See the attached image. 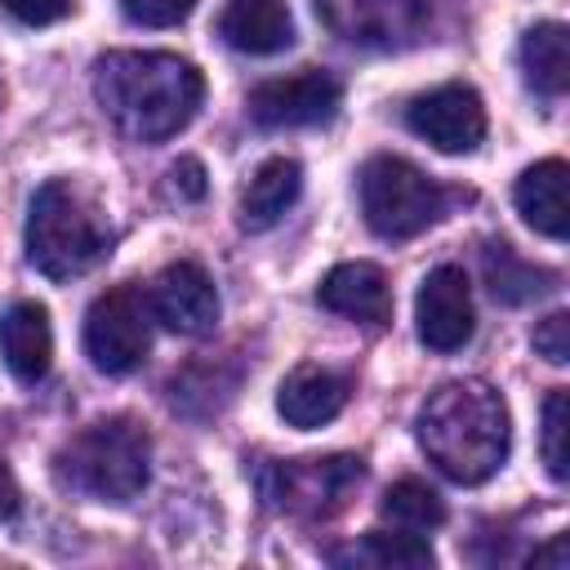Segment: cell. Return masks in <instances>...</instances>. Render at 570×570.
Wrapping results in <instances>:
<instances>
[{"instance_id":"cell-1","label":"cell","mask_w":570,"mask_h":570,"mask_svg":"<svg viewBox=\"0 0 570 570\" xmlns=\"http://www.w3.org/2000/svg\"><path fill=\"white\" fill-rule=\"evenodd\" d=\"M94 98L129 142H165L200 111L205 76L165 49H111L94 62Z\"/></svg>"},{"instance_id":"cell-2","label":"cell","mask_w":570,"mask_h":570,"mask_svg":"<svg viewBox=\"0 0 570 570\" xmlns=\"http://www.w3.org/2000/svg\"><path fill=\"white\" fill-rule=\"evenodd\" d=\"M419 445L459 485L490 481L512 445V423L503 396L481 379L441 383L419 410Z\"/></svg>"},{"instance_id":"cell-3","label":"cell","mask_w":570,"mask_h":570,"mask_svg":"<svg viewBox=\"0 0 570 570\" xmlns=\"http://www.w3.org/2000/svg\"><path fill=\"white\" fill-rule=\"evenodd\" d=\"M147 459L151 441L134 419H98L80 428L53 459V472L67 490L102 499V503H129L147 485Z\"/></svg>"},{"instance_id":"cell-4","label":"cell","mask_w":570,"mask_h":570,"mask_svg":"<svg viewBox=\"0 0 570 570\" xmlns=\"http://www.w3.org/2000/svg\"><path fill=\"white\" fill-rule=\"evenodd\" d=\"M107 254V232L67 178L36 187L27 209V263L49 281H71Z\"/></svg>"},{"instance_id":"cell-5","label":"cell","mask_w":570,"mask_h":570,"mask_svg":"<svg viewBox=\"0 0 570 570\" xmlns=\"http://www.w3.org/2000/svg\"><path fill=\"white\" fill-rule=\"evenodd\" d=\"M365 227L383 240H410L445 214V191L401 156H370L356 178Z\"/></svg>"},{"instance_id":"cell-6","label":"cell","mask_w":570,"mask_h":570,"mask_svg":"<svg viewBox=\"0 0 570 570\" xmlns=\"http://www.w3.org/2000/svg\"><path fill=\"white\" fill-rule=\"evenodd\" d=\"M151 347V303L134 285L98 294L85 312V356L102 374H129Z\"/></svg>"},{"instance_id":"cell-7","label":"cell","mask_w":570,"mask_h":570,"mask_svg":"<svg viewBox=\"0 0 570 570\" xmlns=\"http://www.w3.org/2000/svg\"><path fill=\"white\" fill-rule=\"evenodd\" d=\"M365 463L352 454H330V459H285L263 472V499L276 512L294 517H330L347 503V494L361 485Z\"/></svg>"},{"instance_id":"cell-8","label":"cell","mask_w":570,"mask_h":570,"mask_svg":"<svg viewBox=\"0 0 570 570\" xmlns=\"http://www.w3.org/2000/svg\"><path fill=\"white\" fill-rule=\"evenodd\" d=\"M338 102H343V85L330 71L307 67V71L254 85L245 107H249V120L263 129H298V125L330 120L338 111Z\"/></svg>"},{"instance_id":"cell-9","label":"cell","mask_w":570,"mask_h":570,"mask_svg":"<svg viewBox=\"0 0 570 570\" xmlns=\"http://www.w3.org/2000/svg\"><path fill=\"white\" fill-rule=\"evenodd\" d=\"M405 125L445 156H468L485 138V102L472 85H436L405 107Z\"/></svg>"},{"instance_id":"cell-10","label":"cell","mask_w":570,"mask_h":570,"mask_svg":"<svg viewBox=\"0 0 570 570\" xmlns=\"http://www.w3.org/2000/svg\"><path fill=\"white\" fill-rule=\"evenodd\" d=\"M414 325L432 352H459L472 338L476 307H472V285H468L463 267L441 263L423 276L419 294H414Z\"/></svg>"},{"instance_id":"cell-11","label":"cell","mask_w":570,"mask_h":570,"mask_svg":"<svg viewBox=\"0 0 570 570\" xmlns=\"http://www.w3.org/2000/svg\"><path fill=\"white\" fill-rule=\"evenodd\" d=\"M147 303H151V316H156L165 330L187 334V338L209 334V330L218 325V289H214L209 272H205L200 263H191V258L169 263V267L151 281Z\"/></svg>"},{"instance_id":"cell-12","label":"cell","mask_w":570,"mask_h":570,"mask_svg":"<svg viewBox=\"0 0 570 570\" xmlns=\"http://www.w3.org/2000/svg\"><path fill=\"white\" fill-rule=\"evenodd\" d=\"M316 303L352 316V321H370V325H387L392 321V285L383 276V267L374 263H338L330 267V276L316 285Z\"/></svg>"},{"instance_id":"cell-13","label":"cell","mask_w":570,"mask_h":570,"mask_svg":"<svg viewBox=\"0 0 570 570\" xmlns=\"http://www.w3.org/2000/svg\"><path fill=\"white\" fill-rule=\"evenodd\" d=\"M0 356L18 383H40L53 365V325L40 303H13L0 316Z\"/></svg>"},{"instance_id":"cell-14","label":"cell","mask_w":570,"mask_h":570,"mask_svg":"<svg viewBox=\"0 0 570 570\" xmlns=\"http://www.w3.org/2000/svg\"><path fill=\"white\" fill-rule=\"evenodd\" d=\"M218 36L240 53L267 58L294 45V18L285 0H227L218 18Z\"/></svg>"},{"instance_id":"cell-15","label":"cell","mask_w":570,"mask_h":570,"mask_svg":"<svg viewBox=\"0 0 570 570\" xmlns=\"http://www.w3.org/2000/svg\"><path fill=\"white\" fill-rule=\"evenodd\" d=\"M566 160L561 156H548L539 165H530L517 187H512V205L517 214L548 240H566L570 232V214H566Z\"/></svg>"},{"instance_id":"cell-16","label":"cell","mask_w":570,"mask_h":570,"mask_svg":"<svg viewBox=\"0 0 570 570\" xmlns=\"http://www.w3.org/2000/svg\"><path fill=\"white\" fill-rule=\"evenodd\" d=\"M343 405H347V379H338L334 370H321V365L289 370L276 392V410L289 428H321V423L338 419Z\"/></svg>"},{"instance_id":"cell-17","label":"cell","mask_w":570,"mask_h":570,"mask_svg":"<svg viewBox=\"0 0 570 570\" xmlns=\"http://www.w3.org/2000/svg\"><path fill=\"white\" fill-rule=\"evenodd\" d=\"M298 191H303V169H298V160H289V156L263 160V165L254 169L245 196H240V227H245V232H267V227H276V223L285 218V209L298 200Z\"/></svg>"},{"instance_id":"cell-18","label":"cell","mask_w":570,"mask_h":570,"mask_svg":"<svg viewBox=\"0 0 570 570\" xmlns=\"http://www.w3.org/2000/svg\"><path fill=\"white\" fill-rule=\"evenodd\" d=\"M521 67L539 94H548V98L566 94V85H570V31L561 22H534L521 40Z\"/></svg>"},{"instance_id":"cell-19","label":"cell","mask_w":570,"mask_h":570,"mask_svg":"<svg viewBox=\"0 0 570 570\" xmlns=\"http://www.w3.org/2000/svg\"><path fill=\"white\" fill-rule=\"evenodd\" d=\"M334 561H347V566H379V570H428L436 557H432L428 539L414 534V530H405V534L370 530V534L361 539V548L334 552Z\"/></svg>"},{"instance_id":"cell-20","label":"cell","mask_w":570,"mask_h":570,"mask_svg":"<svg viewBox=\"0 0 570 570\" xmlns=\"http://www.w3.org/2000/svg\"><path fill=\"white\" fill-rule=\"evenodd\" d=\"M379 508H383V517H387L392 525L414 530V534L436 530V525L445 521V503H441V494H436L428 481H419V476H401L396 485H387V494H383Z\"/></svg>"},{"instance_id":"cell-21","label":"cell","mask_w":570,"mask_h":570,"mask_svg":"<svg viewBox=\"0 0 570 570\" xmlns=\"http://www.w3.org/2000/svg\"><path fill=\"white\" fill-rule=\"evenodd\" d=\"M485 281H490V294L503 298V303H525V298L552 289V272L521 263L512 254V245H490L485 249Z\"/></svg>"},{"instance_id":"cell-22","label":"cell","mask_w":570,"mask_h":570,"mask_svg":"<svg viewBox=\"0 0 570 570\" xmlns=\"http://www.w3.org/2000/svg\"><path fill=\"white\" fill-rule=\"evenodd\" d=\"M566 387H552L548 401H543V463H548V476L552 481H566L570 476V454H566Z\"/></svg>"},{"instance_id":"cell-23","label":"cell","mask_w":570,"mask_h":570,"mask_svg":"<svg viewBox=\"0 0 570 570\" xmlns=\"http://www.w3.org/2000/svg\"><path fill=\"white\" fill-rule=\"evenodd\" d=\"M120 9L138 27H174L196 9V0H120Z\"/></svg>"},{"instance_id":"cell-24","label":"cell","mask_w":570,"mask_h":570,"mask_svg":"<svg viewBox=\"0 0 570 570\" xmlns=\"http://www.w3.org/2000/svg\"><path fill=\"white\" fill-rule=\"evenodd\" d=\"M534 352L552 365H566L570 361V316L566 312H552L548 321L534 325Z\"/></svg>"},{"instance_id":"cell-25","label":"cell","mask_w":570,"mask_h":570,"mask_svg":"<svg viewBox=\"0 0 570 570\" xmlns=\"http://www.w3.org/2000/svg\"><path fill=\"white\" fill-rule=\"evenodd\" d=\"M9 18H18L22 27H49V22H62L76 0H0Z\"/></svg>"},{"instance_id":"cell-26","label":"cell","mask_w":570,"mask_h":570,"mask_svg":"<svg viewBox=\"0 0 570 570\" xmlns=\"http://www.w3.org/2000/svg\"><path fill=\"white\" fill-rule=\"evenodd\" d=\"M169 187L178 191V200H200V196H205V169H200V160L183 156V160L169 169Z\"/></svg>"},{"instance_id":"cell-27","label":"cell","mask_w":570,"mask_h":570,"mask_svg":"<svg viewBox=\"0 0 570 570\" xmlns=\"http://www.w3.org/2000/svg\"><path fill=\"white\" fill-rule=\"evenodd\" d=\"M13 512H18V481H13V472L0 459V521H9Z\"/></svg>"},{"instance_id":"cell-28","label":"cell","mask_w":570,"mask_h":570,"mask_svg":"<svg viewBox=\"0 0 570 570\" xmlns=\"http://www.w3.org/2000/svg\"><path fill=\"white\" fill-rule=\"evenodd\" d=\"M534 566H552V570H566V534H557L543 552H534Z\"/></svg>"}]
</instances>
